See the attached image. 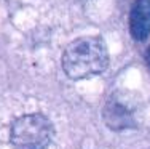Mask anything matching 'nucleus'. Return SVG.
<instances>
[{"instance_id": "obj_2", "label": "nucleus", "mask_w": 150, "mask_h": 149, "mask_svg": "<svg viewBox=\"0 0 150 149\" xmlns=\"http://www.w3.org/2000/svg\"><path fill=\"white\" fill-rule=\"evenodd\" d=\"M54 138V127L42 112L18 115L8 128L11 149H50Z\"/></svg>"}, {"instance_id": "obj_1", "label": "nucleus", "mask_w": 150, "mask_h": 149, "mask_svg": "<svg viewBox=\"0 0 150 149\" xmlns=\"http://www.w3.org/2000/svg\"><path fill=\"white\" fill-rule=\"evenodd\" d=\"M62 69L72 80H81L104 72L109 66V51L101 37H80L66 47Z\"/></svg>"}, {"instance_id": "obj_4", "label": "nucleus", "mask_w": 150, "mask_h": 149, "mask_svg": "<svg viewBox=\"0 0 150 149\" xmlns=\"http://www.w3.org/2000/svg\"><path fill=\"white\" fill-rule=\"evenodd\" d=\"M147 59H149V64H150V48L147 50Z\"/></svg>"}, {"instance_id": "obj_3", "label": "nucleus", "mask_w": 150, "mask_h": 149, "mask_svg": "<svg viewBox=\"0 0 150 149\" xmlns=\"http://www.w3.org/2000/svg\"><path fill=\"white\" fill-rule=\"evenodd\" d=\"M129 32L134 40L144 42L150 35V0H136L129 11Z\"/></svg>"}]
</instances>
